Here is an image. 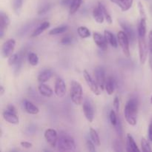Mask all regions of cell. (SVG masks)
Listing matches in <instances>:
<instances>
[{
    "instance_id": "obj_24",
    "label": "cell",
    "mask_w": 152,
    "mask_h": 152,
    "mask_svg": "<svg viewBox=\"0 0 152 152\" xmlns=\"http://www.w3.org/2000/svg\"><path fill=\"white\" fill-rule=\"evenodd\" d=\"M93 17L97 23H99V24L103 23L105 17H104L103 13H102V10H101L100 8H99V6L96 7L93 10Z\"/></svg>"
},
{
    "instance_id": "obj_46",
    "label": "cell",
    "mask_w": 152,
    "mask_h": 152,
    "mask_svg": "<svg viewBox=\"0 0 152 152\" xmlns=\"http://www.w3.org/2000/svg\"><path fill=\"white\" fill-rule=\"evenodd\" d=\"M73 0H61V4L63 6H68L71 5V2Z\"/></svg>"
},
{
    "instance_id": "obj_28",
    "label": "cell",
    "mask_w": 152,
    "mask_h": 152,
    "mask_svg": "<svg viewBox=\"0 0 152 152\" xmlns=\"http://www.w3.org/2000/svg\"><path fill=\"white\" fill-rule=\"evenodd\" d=\"M68 29V25H61V26L56 27V28H53L49 31V35H58V34H62V33L65 32Z\"/></svg>"
},
{
    "instance_id": "obj_17",
    "label": "cell",
    "mask_w": 152,
    "mask_h": 152,
    "mask_svg": "<svg viewBox=\"0 0 152 152\" xmlns=\"http://www.w3.org/2000/svg\"><path fill=\"white\" fill-rule=\"evenodd\" d=\"M39 92L41 95H42L45 97H51L53 94V91L48 86L44 84V83H40L38 86Z\"/></svg>"
},
{
    "instance_id": "obj_8",
    "label": "cell",
    "mask_w": 152,
    "mask_h": 152,
    "mask_svg": "<svg viewBox=\"0 0 152 152\" xmlns=\"http://www.w3.org/2000/svg\"><path fill=\"white\" fill-rule=\"evenodd\" d=\"M45 138L48 143L53 148L57 146L58 134L56 130L52 129H48L45 132Z\"/></svg>"
},
{
    "instance_id": "obj_10",
    "label": "cell",
    "mask_w": 152,
    "mask_h": 152,
    "mask_svg": "<svg viewBox=\"0 0 152 152\" xmlns=\"http://www.w3.org/2000/svg\"><path fill=\"white\" fill-rule=\"evenodd\" d=\"M54 93L58 97H63L66 94V86L64 80L60 77H58L55 82Z\"/></svg>"
},
{
    "instance_id": "obj_6",
    "label": "cell",
    "mask_w": 152,
    "mask_h": 152,
    "mask_svg": "<svg viewBox=\"0 0 152 152\" xmlns=\"http://www.w3.org/2000/svg\"><path fill=\"white\" fill-rule=\"evenodd\" d=\"M16 46V41L13 39L4 42L1 47V56L4 58H8L13 54V52Z\"/></svg>"
},
{
    "instance_id": "obj_26",
    "label": "cell",
    "mask_w": 152,
    "mask_h": 152,
    "mask_svg": "<svg viewBox=\"0 0 152 152\" xmlns=\"http://www.w3.org/2000/svg\"><path fill=\"white\" fill-rule=\"evenodd\" d=\"M82 1H83V0H73L71 5H70V14L73 15L75 13H77V10L80 9V6H81Z\"/></svg>"
},
{
    "instance_id": "obj_38",
    "label": "cell",
    "mask_w": 152,
    "mask_h": 152,
    "mask_svg": "<svg viewBox=\"0 0 152 152\" xmlns=\"http://www.w3.org/2000/svg\"><path fill=\"white\" fill-rule=\"evenodd\" d=\"M73 42V38L70 36H66V37H63L61 40V43L62 45H68L71 44Z\"/></svg>"
},
{
    "instance_id": "obj_1",
    "label": "cell",
    "mask_w": 152,
    "mask_h": 152,
    "mask_svg": "<svg viewBox=\"0 0 152 152\" xmlns=\"http://www.w3.org/2000/svg\"><path fill=\"white\" fill-rule=\"evenodd\" d=\"M138 111V102L136 98H131L126 103L124 109V115L126 121L131 126L137 124V116Z\"/></svg>"
},
{
    "instance_id": "obj_45",
    "label": "cell",
    "mask_w": 152,
    "mask_h": 152,
    "mask_svg": "<svg viewBox=\"0 0 152 152\" xmlns=\"http://www.w3.org/2000/svg\"><path fill=\"white\" fill-rule=\"evenodd\" d=\"M7 111H10V112L14 113V114H16V108H15V107L13 106V105H7Z\"/></svg>"
},
{
    "instance_id": "obj_9",
    "label": "cell",
    "mask_w": 152,
    "mask_h": 152,
    "mask_svg": "<svg viewBox=\"0 0 152 152\" xmlns=\"http://www.w3.org/2000/svg\"><path fill=\"white\" fill-rule=\"evenodd\" d=\"M94 76L95 79H96V82L97 83L98 86L101 90H104L105 89V81H106V78H105V70L102 67H97L96 68L94 71Z\"/></svg>"
},
{
    "instance_id": "obj_35",
    "label": "cell",
    "mask_w": 152,
    "mask_h": 152,
    "mask_svg": "<svg viewBox=\"0 0 152 152\" xmlns=\"http://www.w3.org/2000/svg\"><path fill=\"white\" fill-rule=\"evenodd\" d=\"M116 113L117 112H116L114 110H112V111H111V112H110V121H111V125H112L113 126H115L116 125H117V121H118V118H117V114H116Z\"/></svg>"
},
{
    "instance_id": "obj_41",
    "label": "cell",
    "mask_w": 152,
    "mask_h": 152,
    "mask_svg": "<svg viewBox=\"0 0 152 152\" xmlns=\"http://www.w3.org/2000/svg\"><path fill=\"white\" fill-rule=\"evenodd\" d=\"M114 127H115V129L116 131H117V134L120 135H122V126H121V123H120V120H118L117 125H116Z\"/></svg>"
},
{
    "instance_id": "obj_31",
    "label": "cell",
    "mask_w": 152,
    "mask_h": 152,
    "mask_svg": "<svg viewBox=\"0 0 152 152\" xmlns=\"http://www.w3.org/2000/svg\"><path fill=\"white\" fill-rule=\"evenodd\" d=\"M28 60L30 65H32V66H36V65H38L39 63L38 56H37V53H33V52H31V53H28Z\"/></svg>"
},
{
    "instance_id": "obj_14",
    "label": "cell",
    "mask_w": 152,
    "mask_h": 152,
    "mask_svg": "<svg viewBox=\"0 0 152 152\" xmlns=\"http://www.w3.org/2000/svg\"><path fill=\"white\" fill-rule=\"evenodd\" d=\"M2 116L4 120L7 121V123H10V124L18 125L19 123V117L16 115V114H14V113H12L6 110L2 113Z\"/></svg>"
},
{
    "instance_id": "obj_2",
    "label": "cell",
    "mask_w": 152,
    "mask_h": 152,
    "mask_svg": "<svg viewBox=\"0 0 152 152\" xmlns=\"http://www.w3.org/2000/svg\"><path fill=\"white\" fill-rule=\"evenodd\" d=\"M57 146L59 151H73L76 148L75 141L69 134L62 133L58 138Z\"/></svg>"
},
{
    "instance_id": "obj_33",
    "label": "cell",
    "mask_w": 152,
    "mask_h": 152,
    "mask_svg": "<svg viewBox=\"0 0 152 152\" xmlns=\"http://www.w3.org/2000/svg\"><path fill=\"white\" fill-rule=\"evenodd\" d=\"M141 148H142V151L144 152L152 151V148L150 146L149 142L145 138H142V140H141Z\"/></svg>"
},
{
    "instance_id": "obj_48",
    "label": "cell",
    "mask_w": 152,
    "mask_h": 152,
    "mask_svg": "<svg viewBox=\"0 0 152 152\" xmlns=\"http://www.w3.org/2000/svg\"><path fill=\"white\" fill-rule=\"evenodd\" d=\"M150 65H151V68L152 69V54L150 53Z\"/></svg>"
},
{
    "instance_id": "obj_47",
    "label": "cell",
    "mask_w": 152,
    "mask_h": 152,
    "mask_svg": "<svg viewBox=\"0 0 152 152\" xmlns=\"http://www.w3.org/2000/svg\"><path fill=\"white\" fill-rule=\"evenodd\" d=\"M4 91H5V90H4V87H3V86H0V95H1V96H2V95L4 94Z\"/></svg>"
},
{
    "instance_id": "obj_4",
    "label": "cell",
    "mask_w": 152,
    "mask_h": 152,
    "mask_svg": "<svg viewBox=\"0 0 152 152\" xmlns=\"http://www.w3.org/2000/svg\"><path fill=\"white\" fill-rule=\"evenodd\" d=\"M117 41L123 53L126 57H130V48H129V39L124 31H119L117 34Z\"/></svg>"
},
{
    "instance_id": "obj_5",
    "label": "cell",
    "mask_w": 152,
    "mask_h": 152,
    "mask_svg": "<svg viewBox=\"0 0 152 152\" xmlns=\"http://www.w3.org/2000/svg\"><path fill=\"white\" fill-rule=\"evenodd\" d=\"M145 37L138 36V45H139V55L140 61L142 65H144L146 62L148 57V46L145 42Z\"/></svg>"
},
{
    "instance_id": "obj_20",
    "label": "cell",
    "mask_w": 152,
    "mask_h": 152,
    "mask_svg": "<svg viewBox=\"0 0 152 152\" xmlns=\"http://www.w3.org/2000/svg\"><path fill=\"white\" fill-rule=\"evenodd\" d=\"M50 27V22H44L42 24H40L37 28L34 31V32L31 34V37H36L39 36L40 34H42L45 30H47L48 28Z\"/></svg>"
},
{
    "instance_id": "obj_44",
    "label": "cell",
    "mask_w": 152,
    "mask_h": 152,
    "mask_svg": "<svg viewBox=\"0 0 152 152\" xmlns=\"http://www.w3.org/2000/svg\"><path fill=\"white\" fill-rule=\"evenodd\" d=\"M148 139L151 142H152V120L149 126H148Z\"/></svg>"
},
{
    "instance_id": "obj_49",
    "label": "cell",
    "mask_w": 152,
    "mask_h": 152,
    "mask_svg": "<svg viewBox=\"0 0 152 152\" xmlns=\"http://www.w3.org/2000/svg\"><path fill=\"white\" fill-rule=\"evenodd\" d=\"M151 103L152 104V96H151Z\"/></svg>"
},
{
    "instance_id": "obj_43",
    "label": "cell",
    "mask_w": 152,
    "mask_h": 152,
    "mask_svg": "<svg viewBox=\"0 0 152 152\" xmlns=\"http://www.w3.org/2000/svg\"><path fill=\"white\" fill-rule=\"evenodd\" d=\"M148 50L150 53L152 54V31H151L148 35Z\"/></svg>"
},
{
    "instance_id": "obj_23",
    "label": "cell",
    "mask_w": 152,
    "mask_h": 152,
    "mask_svg": "<svg viewBox=\"0 0 152 152\" xmlns=\"http://www.w3.org/2000/svg\"><path fill=\"white\" fill-rule=\"evenodd\" d=\"M120 25H121L122 28H123L125 33H126V35H127L128 37H129V40L133 42L134 40L135 34H134V32L133 29L132 28V27H131L129 24L126 23V22H120Z\"/></svg>"
},
{
    "instance_id": "obj_36",
    "label": "cell",
    "mask_w": 152,
    "mask_h": 152,
    "mask_svg": "<svg viewBox=\"0 0 152 152\" xmlns=\"http://www.w3.org/2000/svg\"><path fill=\"white\" fill-rule=\"evenodd\" d=\"M51 7V5L50 4H45L43 5L41 8L39 9L38 12V14L39 15H43V14H45L46 13H48V11H49Z\"/></svg>"
},
{
    "instance_id": "obj_16",
    "label": "cell",
    "mask_w": 152,
    "mask_h": 152,
    "mask_svg": "<svg viewBox=\"0 0 152 152\" xmlns=\"http://www.w3.org/2000/svg\"><path fill=\"white\" fill-rule=\"evenodd\" d=\"M23 105L24 108H25V111L27 113L30 114H33V115H35L37 114L39 112V109L37 106H36L34 103H32L31 102L28 100H24L23 101Z\"/></svg>"
},
{
    "instance_id": "obj_22",
    "label": "cell",
    "mask_w": 152,
    "mask_h": 152,
    "mask_svg": "<svg viewBox=\"0 0 152 152\" xmlns=\"http://www.w3.org/2000/svg\"><path fill=\"white\" fill-rule=\"evenodd\" d=\"M104 37H105L106 41L108 42L112 47L117 48V45H118L117 42L118 41H117V39L115 38V37H114V35L112 33L105 30V31H104Z\"/></svg>"
},
{
    "instance_id": "obj_32",
    "label": "cell",
    "mask_w": 152,
    "mask_h": 152,
    "mask_svg": "<svg viewBox=\"0 0 152 152\" xmlns=\"http://www.w3.org/2000/svg\"><path fill=\"white\" fill-rule=\"evenodd\" d=\"M24 0H13V7L14 11L17 15L19 14L21 9H22V5H23Z\"/></svg>"
},
{
    "instance_id": "obj_13",
    "label": "cell",
    "mask_w": 152,
    "mask_h": 152,
    "mask_svg": "<svg viewBox=\"0 0 152 152\" xmlns=\"http://www.w3.org/2000/svg\"><path fill=\"white\" fill-rule=\"evenodd\" d=\"M93 39L94 42L96 43V45L100 49L103 50H106L108 48V42L105 39V37H102L100 34L97 32H94L93 34Z\"/></svg>"
},
{
    "instance_id": "obj_37",
    "label": "cell",
    "mask_w": 152,
    "mask_h": 152,
    "mask_svg": "<svg viewBox=\"0 0 152 152\" xmlns=\"http://www.w3.org/2000/svg\"><path fill=\"white\" fill-rule=\"evenodd\" d=\"M113 106H114V111L118 113L119 111H120V99H119V97L117 96L114 97V102H113Z\"/></svg>"
},
{
    "instance_id": "obj_18",
    "label": "cell",
    "mask_w": 152,
    "mask_h": 152,
    "mask_svg": "<svg viewBox=\"0 0 152 152\" xmlns=\"http://www.w3.org/2000/svg\"><path fill=\"white\" fill-rule=\"evenodd\" d=\"M52 76H53V72H52L51 70L46 69L39 74L38 77H37V80L39 81V83H44L45 82L48 81L51 78Z\"/></svg>"
},
{
    "instance_id": "obj_21",
    "label": "cell",
    "mask_w": 152,
    "mask_h": 152,
    "mask_svg": "<svg viewBox=\"0 0 152 152\" xmlns=\"http://www.w3.org/2000/svg\"><path fill=\"white\" fill-rule=\"evenodd\" d=\"M127 151L134 152L140 151V149L138 148L137 145V143L135 142L133 137H132L130 134H127Z\"/></svg>"
},
{
    "instance_id": "obj_39",
    "label": "cell",
    "mask_w": 152,
    "mask_h": 152,
    "mask_svg": "<svg viewBox=\"0 0 152 152\" xmlns=\"http://www.w3.org/2000/svg\"><path fill=\"white\" fill-rule=\"evenodd\" d=\"M95 144L94 143V142L92 140H88L87 141H86V146H87V148L88 151H96V149H95Z\"/></svg>"
},
{
    "instance_id": "obj_7",
    "label": "cell",
    "mask_w": 152,
    "mask_h": 152,
    "mask_svg": "<svg viewBox=\"0 0 152 152\" xmlns=\"http://www.w3.org/2000/svg\"><path fill=\"white\" fill-rule=\"evenodd\" d=\"M83 77H84L85 80H86V83H87L88 86L90 88L91 91L95 95H97L99 96L100 94V91H99V87L98 86L96 82L91 77V76L89 74V73L86 70L83 71Z\"/></svg>"
},
{
    "instance_id": "obj_25",
    "label": "cell",
    "mask_w": 152,
    "mask_h": 152,
    "mask_svg": "<svg viewBox=\"0 0 152 152\" xmlns=\"http://www.w3.org/2000/svg\"><path fill=\"white\" fill-rule=\"evenodd\" d=\"M145 34H146V17H141L138 26V36L145 37Z\"/></svg>"
},
{
    "instance_id": "obj_3",
    "label": "cell",
    "mask_w": 152,
    "mask_h": 152,
    "mask_svg": "<svg viewBox=\"0 0 152 152\" xmlns=\"http://www.w3.org/2000/svg\"><path fill=\"white\" fill-rule=\"evenodd\" d=\"M83 87L77 81L73 80L71 83L70 96L71 99L75 105H80L83 103Z\"/></svg>"
},
{
    "instance_id": "obj_40",
    "label": "cell",
    "mask_w": 152,
    "mask_h": 152,
    "mask_svg": "<svg viewBox=\"0 0 152 152\" xmlns=\"http://www.w3.org/2000/svg\"><path fill=\"white\" fill-rule=\"evenodd\" d=\"M138 7H139L140 14L141 17H146V14H145V10H144V7L140 1L138 2Z\"/></svg>"
},
{
    "instance_id": "obj_15",
    "label": "cell",
    "mask_w": 152,
    "mask_h": 152,
    "mask_svg": "<svg viewBox=\"0 0 152 152\" xmlns=\"http://www.w3.org/2000/svg\"><path fill=\"white\" fill-rule=\"evenodd\" d=\"M121 8L122 11H127L132 7L133 4V0H110Z\"/></svg>"
},
{
    "instance_id": "obj_30",
    "label": "cell",
    "mask_w": 152,
    "mask_h": 152,
    "mask_svg": "<svg viewBox=\"0 0 152 152\" xmlns=\"http://www.w3.org/2000/svg\"><path fill=\"white\" fill-rule=\"evenodd\" d=\"M90 136L91 139L93 141L94 143L96 145V146H99L101 144L100 142V139H99V134H97L96 130H94V129L91 128L90 129Z\"/></svg>"
},
{
    "instance_id": "obj_19",
    "label": "cell",
    "mask_w": 152,
    "mask_h": 152,
    "mask_svg": "<svg viewBox=\"0 0 152 152\" xmlns=\"http://www.w3.org/2000/svg\"><path fill=\"white\" fill-rule=\"evenodd\" d=\"M105 89L107 91L108 94L111 95L115 90V81L112 77H108L106 79L105 84Z\"/></svg>"
},
{
    "instance_id": "obj_11",
    "label": "cell",
    "mask_w": 152,
    "mask_h": 152,
    "mask_svg": "<svg viewBox=\"0 0 152 152\" xmlns=\"http://www.w3.org/2000/svg\"><path fill=\"white\" fill-rule=\"evenodd\" d=\"M83 110L85 117L87 119L89 123H92L94 118V111L93 106L89 101L86 100L83 102Z\"/></svg>"
},
{
    "instance_id": "obj_29",
    "label": "cell",
    "mask_w": 152,
    "mask_h": 152,
    "mask_svg": "<svg viewBox=\"0 0 152 152\" xmlns=\"http://www.w3.org/2000/svg\"><path fill=\"white\" fill-rule=\"evenodd\" d=\"M77 33L82 39L88 38L91 36V32L88 28L85 26H80L77 28Z\"/></svg>"
},
{
    "instance_id": "obj_12",
    "label": "cell",
    "mask_w": 152,
    "mask_h": 152,
    "mask_svg": "<svg viewBox=\"0 0 152 152\" xmlns=\"http://www.w3.org/2000/svg\"><path fill=\"white\" fill-rule=\"evenodd\" d=\"M9 25H10V19L6 13L1 11L0 13V38L1 39L4 37V31L7 30Z\"/></svg>"
},
{
    "instance_id": "obj_27",
    "label": "cell",
    "mask_w": 152,
    "mask_h": 152,
    "mask_svg": "<svg viewBox=\"0 0 152 152\" xmlns=\"http://www.w3.org/2000/svg\"><path fill=\"white\" fill-rule=\"evenodd\" d=\"M98 6H99V8L101 9V10H102V13H103V16L104 17H105V19L106 20V22H108V24L112 23V18H111L109 12L108 11V10H107L106 7H105V5H104L102 3L99 2L98 3Z\"/></svg>"
},
{
    "instance_id": "obj_34",
    "label": "cell",
    "mask_w": 152,
    "mask_h": 152,
    "mask_svg": "<svg viewBox=\"0 0 152 152\" xmlns=\"http://www.w3.org/2000/svg\"><path fill=\"white\" fill-rule=\"evenodd\" d=\"M19 55L17 54V53H14V54H12L11 56H10L8 57V60H7V63L10 66H12V65H14L17 62L18 59H19Z\"/></svg>"
},
{
    "instance_id": "obj_42",
    "label": "cell",
    "mask_w": 152,
    "mask_h": 152,
    "mask_svg": "<svg viewBox=\"0 0 152 152\" xmlns=\"http://www.w3.org/2000/svg\"><path fill=\"white\" fill-rule=\"evenodd\" d=\"M21 146H22L25 148H30L33 146V144L31 142H27V141H22L20 142Z\"/></svg>"
}]
</instances>
